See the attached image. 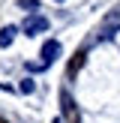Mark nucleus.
Returning <instances> with one entry per match:
<instances>
[{
    "mask_svg": "<svg viewBox=\"0 0 120 123\" xmlns=\"http://www.w3.org/2000/svg\"><path fill=\"white\" fill-rule=\"evenodd\" d=\"M57 54H60V42H57V39H48L45 45H42V66H48Z\"/></svg>",
    "mask_w": 120,
    "mask_h": 123,
    "instance_id": "nucleus-3",
    "label": "nucleus"
},
{
    "mask_svg": "<svg viewBox=\"0 0 120 123\" xmlns=\"http://www.w3.org/2000/svg\"><path fill=\"white\" fill-rule=\"evenodd\" d=\"M60 108H63V117H66V123H81L78 105H75V99H72V93H69V90H60Z\"/></svg>",
    "mask_w": 120,
    "mask_h": 123,
    "instance_id": "nucleus-1",
    "label": "nucleus"
},
{
    "mask_svg": "<svg viewBox=\"0 0 120 123\" xmlns=\"http://www.w3.org/2000/svg\"><path fill=\"white\" fill-rule=\"evenodd\" d=\"M18 6H24V9H39L36 0H18Z\"/></svg>",
    "mask_w": 120,
    "mask_h": 123,
    "instance_id": "nucleus-6",
    "label": "nucleus"
},
{
    "mask_svg": "<svg viewBox=\"0 0 120 123\" xmlns=\"http://www.w3.org/2000/svg\"><path fill=\"white\" fill-rule=\"evenodd\" d=\"M21 30L27 36H33V33H42V30H48V18H42V15H30L27 21L21 24Z\"/></svg>",
    "mask_w": 120,
    "mask_h": 123,
    "instance_id": "nucleus-2",
    "label": "nucleus"
},
{
    "mask_svg": "<svg viewBox=\"0 0 120 123\" xmlns=\"http://www.w3.org/2000/svg\"><path fill=\"white\" fill-rule=\"evenodd\" d=\"M15 33H18L15 27H3V30H0V48L12 45V39H15Z\"/></svg>",
    "mask_w": 120,
    "mask_h": 123,
    "instance_id": "nucleus-5",
    "label": "nucleus"
},
{
    "mask_svg": "<svg viewBox=\"0 0 120 123\" xmlns=\"http://www.w3.org/2000/svg\"><path fill=\"white\" fill-rule=\"evenodd\" d=\"M0 123H6V120H3V117H0Z\"/></svg>",
    "mask_w": 120,
    "mask_h": 123,
    "instance_id": "nucleus-7",
    "label": "nucleus"
},
{
    "mask_svg": "<svg viewBox=\"0 0 120 123\" xmlns=\"http://www.w3.org/2000/svg\"><path fill=\"white\" fill-rule=\"evenodd\" d=\"M84 57H87V51H84V48H78V51L72 54V60H69V69H66V72H69V78H75V72L84 66Z\"/></svg>",
    "mask_w": 120,
    "mask_h": 123,
    "instance_id": "nucleus-4",
    "label": "nucleus"
}]
</instances>
